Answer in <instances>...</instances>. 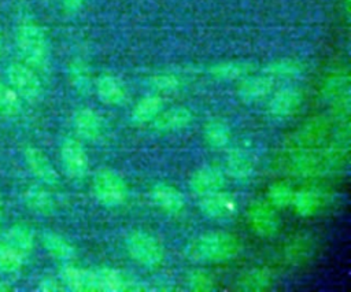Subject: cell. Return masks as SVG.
Masks as SVG:
<instances>
[{
    "mask_svg": "<svg viewBox=\"0 0 351 292\" xmlns=\"http://www.w3.org/2000/svg\"><path fill=\"white\" fill-rule=\"evenodd\" d=\"M239 251L236 237L226 232H207L188 247V256L196 263H218L233 258Z\"/></svg>",
    "mask_w": 351,
    "mask_h": 292,
    "instance_id": "cell-1",
    "label": "cell"
},
{
    "mask_svg": "<svg viewBox=\"0 0 351 292\" xmlns=\"http://www.w3.org/2000/svg\"><path fill=\"white\" fill-rule=\"evenodd\" d=\"M16 47L25 63L32 69L43 70L49 60V44L45 32L36 23H23L15 36Z\"/></svg>",
    "mask_w": 351,
    "mask_h": 292,
    "instance_id": "cell-2",
    "label": "cell"
},
{
    "mask_svg": "<svg viewBox=\"0 0 351 292\" xmlns=\"http://www.w3.org/2000/svg\"><path fill=\"white\" fill-rule=\"evenodd\" d=\"M125 245L129 256L141 266L156 267L165 259L162 243L149 232L134 229L128 233Z\"/></svg>",
    "mask_w": 351,
    "mask_h": 292,
    "instance_id": "cell-3",
    "label": "cell"
},
{
    "mask_svg": "<svg viewBox=\"0 0 351 292\" xmlns=\"http://www.w3.org/2000/svg\"><path fill=\"white\" fill-rule=\"evenodd\" d=\"M93 193L103 206L117 207L126 202L128 185L117 171L100 169L93 177Z\"/></svg>",
    "mask_w": 351,
    "mask_h": 292,
    "instance_id": "cell-4",
    "label": "cell"
},
{
    "mask_svg": "<svg viewBox=\"0 0 351 292\" xmlns=\"http://www.w3.org/2000/svg\"><path fill=\"white\" fill-rule=\"evenodd\" d=\"M7 75L11 88L18 93L19 97L29 101L40 97L43 90L41 81L30 66L26 63H11L7 69Z\"/></svg>",
    "mask_w": 351,
    "mask_h": 292,
    "instance_id": "cell-5",
    "label": "cell"
},
{
    "mask_svg": "<svg viewBox=\"0 0 351 292\" xmlns=\"http://www.w3.org/2000/svg\"><path fill=\"white\" fill-rule=\"evenodd\" d=\"M60 160L71 178H82L88 170V156L82 144L75 138H64L60 145Z\"/></svg>",
    "mask_w": 351,
    "mask_h": 292,
    "instance_id": "cell-6",
    "label": "cell"
},
{
    "mask_svg": "<svg viewBox=\"0 0 351 292\" xmlns=\"http://www.w3.org/2000/svg\"><path fill=\"white\" fill-rule=\"evenodd\" d=\"M26 165L32 174L44 182L45 185H56L59 182V174L48 156L37 147H26L23 151Z\"/></svg>",
    "mask_w": 351,
    "mask_h": 292,
    "instance_id": "cell-7",
    "label": "cell"
},
{
    "mask_svg": "<svg viewBox=\"0 0 351 292\" xmlns=\"http://www.w3.org/2000/svg\"><path fill=\"white\" fill-rule=\"evenodd\" d=\"M223 185H225L223 173L219 169L213 166L197 169L189 180V186L192 192L199 197H204L207 195L219 192L223 189Z\"/></svg>",
    "mask_w": 351,
    "mask_h": 292,
    "instance_id": "cell-8",
    "label": "cell"
},
{
    "mask_svg": "<svg viewBox=\"0 0 351 292\" xmlns=\"http://www.w3.org/2000/svg\"><path fill=\"white\" fill-rule=\"evenodd\" d=\"M200 210L202 212L211 218V219H217V221H223V219H229L234 215L236 212V202L234 199L228 195L226 192L219 191L211 195H207L204 197H200Z\"/></svg>",
    "mask_w": 351,
    "mask_h": 292,
    "instance_id": "cell-9",
    "label": "cell"
},
{
    "mask_svg": "<svg viewBox=\"0 0 351 292\" xmlns=\"http://www.w3.org/2000/svg\"><path fill=\"white\" fill-rule=\"evenodd\" d=\"M60 281L64 287H67L71 291H78V292L99 291L96 270L66 265L60 270Z\"/></svg>",
    "mask_w": 351,
    "mask_h": 292,
    "instance_id": "cell-10",
    "label": "cell"
},
{
    "mask_svg": "<svg viewBox=\"0 0 351 292\" xmlns=\"http://www.w3.org/2000/svg\"><path fill=\"white\" fill-rule=\"evenodd\" d=\"M73 123L77 134L89 141H95L101 137L104 130L101 117L90 108H81L75 111L73 117Z\"/></svg>",
    "mask_w": 351,
    "mask_h": 292,
    "instance_id": "cell-11",
    "label": "cell"
},
{
    "mask_svg": "<svg viewBox=\"0 0 351 292\" xmlns=\"http://www.w3.org/2000/svg\"><path fill=\"white\" fill-rule=\"evenodd\" d=\"M151 197L162 211L169 214H178L184 208L182 193L170 184H155L151 189Z\"/></svg>",
    "mask_w": 351,
    "mask_h": 292,
    "instance_id": "cell-12",
    "label": "cell"
},
{
    "mask_svg": "<svg viewBox=\"0 0 351 292\" xmlns=\"http://www.w3.org/2000/svg\"><path fill=\"white\" fill-rule=\"evenodd\" d=\"M152 122L158 132H178L189 126L192 122V112L185 107H173L163 112L160 111Z\"/></svg>",
    "mask_w": 351,
    "mask_h": 292,
    "instance_id": "cell-13",
    "label": "cell"
},
{
    "mask_svg": "<svg viewBox=\"0 0 351 292\" xmlns=\"http://www.w3.org/2000/svg\"><path fill=\"white\" fill-rule=\"evenodd\" d=\"M273 86L271 77L269 75H247L241 80L237 93L241 100L247 103H254L265 99Z\"/></svg>",
    "mask_w": 351,
    "mask_h": 292,
    "instance_id": "cell-14",
    "label": "cell"
},
{
    "mask_svg": "<svg viewBox=\"0 0 351 292\" xmlns=\"http://www.w3.org/2000/svg\"><path fill=\"white\" fill-rule=\"evenodd\" d=\"M96 92L101 101L118 106L126 100L125 84L112 74H103L96 80Z\"/></svg>",
    "mask_w": 351,
    "mask_h": 292,
    "instance_id": "cell-15",
    "label": "cell"
},
{
    "mask_svg": "<svg viewBox=\"0 0 351 292\" xmlns=\"http://www.w3.org/2000/svg\"><path fill=\"white\" fill-rule=\"evenodd\" d=\"M302 103L300 93L293 88H284L277 90L269 101V111L276 117H289Z\"/></svg>",
    "mask_w": 351,
    "mask_h": 292,
    "instance_id": "cell-16",
    "label": "cell"
},
{
    "mask_svg": "<svg viewBox=\"0 0 351 292\" xmlns=\"http://www.w3.org/2000/svg\"><path fill=\"white\" fill-rule=\"evenodd\" d=\"M41 241L47 252L62 262H67L74 258L75 250L74 245L62 234L52 232V230H45L41 234Z\"/></svg>",
    "mask_w": 351,
    "mask_h": 292,
    "instance_id": "cell-17",
    "label": "cell"
},
{
    "mask_svg": "<svg viewBox=\"0 0 351 292\" xmlns=\"http://www.w3.org/2000/svg\"><path fill=\"white\" fill-rule=\"evenodd\" d=\"M23 200L32 211L41 215H49L55 210V200L52 195L40 185L27 186L23 192Z\"/></svg>",
    "mask_w": 351,
    "mask_h": 292,
    "instance_id": "cell-18",
    "label": "cell"
},
{
    "mask_svg": "<svg viewBox=\"0 0 351 292\" xmlns=\"http://www.w3.org/2000/svg\"><path fill=\"white\" fill-rule=\"evenodd\" d=\"M97 289L99 291H129L133 289L132 280L117 269L103 267L96 270Z\"/></svg>",
    "mask_w": 351,
    "mask_h": 292,
    "instance_id": "cell-19",
    "label": "cell"
},
{
    "mask_svg": "<svg viewBox=\"0 0 351 292\" xmlns=\"http://www.w3.org/2000/svg\"><path fill=\"white\" fill-rule=\"evenodd\" d=\"M250 223L256 233L262 236H270L277 230L278 219L276 217V212L269 206L258 204L251 208Z\"/></svg>",
    "mask_w": 351,
    "mask_h": 292,
    "instance_id": "cell-20",
    "label": "cell"
},
{
    "mask_svg": "<svg viewBox=\"0 0 351 292\" xmlns=\"http://www.w3.org/2000/svg\"><path fill=\"white\" fill-rule=\"evenodd\" d=\"M226 173L236 180H247L255 171V165L251 156L243 151H233L225 162Z\"/></svg>",
    "mask_w": 351,
    "mask_h": 292,
    "instance_id": "cell-21",
    "label": "cell"
},
{
    "mask_svg": "<svg viewBox=\"0 0 351 292\" xmlns=\"http://www.w3.org/2000/svg\"><path fill=\"white\" fill-rule=\"evenodd\" d=\"M254 64L250 62H222L217 63L210 69L213 77L218 80H243L244 77L250 75L254 71Z\"/></svg>",
    "mask_w": 351,
    "mask_h": 292,
    "instance_id": "cell-22",
    "label": "cell"
},
{
    "mask_svg": "<svg viewBox=\"0 0 351 292\" xmlns=\"http://www.w3.org/2000/svg\"><path fill=\"white\" fill-rule=\"evenodd\" d=\"M5 241L25 258L30 255L34 248V234L32 229L25 225L11 226L5 233Z\"/></svg>",
    "mask_w": 351,
    "mask_h": 292,
    "instance_id": "cell-23",
    "label": "cell"
},
{
    "mask_svg": "<svg viewBox=\"0 0 351 292\" xmlns=\"http://www.w3.org/2000/svg\"><path fill=\"white\" fill-rule=\"evenodd\" d=\"M162 111V99L156 95H148L140 99L132 111V119L137 123L152 122Z\"/></svg>",
    "mask_w": 351,
    "mask_h": 292,
    "instance_id": "cell-24",
    "label": "cell"
},
{
    "mask_svg": "<svg viewBox=\"0 0 351 292\" xmlns=\"http://www.w3.org/2000/svg\"><path fill=\"white\" fill-rule=\"evenodd\" d=\"M295 207V211L302 217H311L318 211L319 207V196L317 192L303 189L299 192H293V197L291 202Z\"/></svg>",
    "mask_w": 351,
    "mask_h": 292,
    "instance_id": "cell-25",
    "label": "cell"
},
{
    "mask_svg": "<svg viewBox=\"0 0 351 292\" xmlns=\"http://www.w3.org/2000/svg\"><path fill=\"white\" fill-rule=\"evenodd\" d=\"M25 256L11 247L5 240H0V270L5 273H15L21 270Z\"/></svg>",
    "mask_w": 351,
    "mask_h": 292,
    "instance_id": "cell-26",
    "label": "cell"
},
{
    "mask_svg": "<svg viewBox=\"0 0 351 292\" xmlns=\"http://www.w3.org/2000/svg\"><path fill=\"white\" fill-rule=\"evenodd\" d=\"M204 138L214 148H222L230 141V130L221 121H213L204 127Z\"/></svg>",
    "mask_w": 351,
    "mask_h": 292,
    "instance_id": "cell-27",
    "label": "cell"
},
{
    "mask_svg": "<svg viewBox=\"0 0 351 292\" xmlns=\"http://www.w3.org/2000/svg\"><path fill=\"white\" fill-rule=\"evenodd\" d=\"M21 111V97L5 84L0 82V114L4 117H14Z\"/></svg>",
    "mask_w": 351,
    "mask_h": 292,
    "instance_id": "cell-28",
    "label": "cell"
},
{
    "mask_svg": "<svg viewBox=\"0 0 351 292\" xmlns=\"http://www.w3.org/2000/svg\"><path fill=\"white\" fill-rule=\"evenodd\" d=\"M302 70L300 64L296 60H291V59H281V60H276L273 63H270L266 69L267 75L271 77H292L299 74Z\"/></svg>",
    "mask_w": 351,
    "mask_h": 292,
    "instance_id": "cell-29",
    "label": "cell"
},
{
    "mask_svg": "<svg viewBox=\"0 0 351 292\" xmlns=\"http://www.w3.org/2000/svg\"><path fill=\"white\" fill-rule=\"evenodd\" d=\"M270 277L266 271L261 270V269H254L251 271H248L243 280V288L250 289V291H261V289H267L270 285Z\"/></svg>",
    "mask_w": 351,
    "mask_h": 292,
    "instance_id": "cell-30",
    "label": "cell"
},
{
    "mask_svg": "<svg viewBox=\"0 0 351 292\" xmlns=\"http://www.w3.org/2000/svg\"><path fill=\"white\" fill-rule=\"evenodd\" d=\"M70 80L71 84L80 89H88L89 84H90V78H89V71L85 67L84 63H81L80 60H75L71 66H70Z\"/></svg>",
    "mask_w": 351,
    "mask_h": 292,
    "instance_id": "cell-31",
    "label": "cell"
},
{
    "mask_svg": "<svg viewBox=\"0 0 351 292\" xmlns=\"http://www.w3.org/2000/svg\"><path fill=\"white\" fill-rule=\"evenodd\" d=\"M269 197H270V202L276 207H285V206L291 204L292 197H293V192L288 185L276 184L270 188Z\"/></svg>",
    "mask_w": 351,
    "mask_h": 292,
    "instance_id": "cell-32",
    "label": "cell"
},
{
    "mask_svg": "<svg viewBox=\"0 0 351 292\" xmlns=\"http://www.w3.org/2000/svg\"><path fill=\"white\" fill-rule=\"evenodd\" d=\"M151 86L160 92H170L180 86V80L177 75L170 73L158 74L151 78Z\"/></svg>",
    "mask_w": 351,
    "mask_h": 292,
    "instance_id": "cell-33",
    "label": "cell"
},
{
    "mask_svg": "<svg viewBox=\"0 0 351 292\" xmlns=\"http://www.w3.org/2000/svg\"><path fill=\"white\" fill-rule=\"evenodd\" d=\"M189 282H191L192 288L197 289V291H206V289L213 288V280L204 273H193L189 277Z\"/></svg>",
    "mask_w": 351,
    "mask_h": 292,
    "instance_id": "cell-34",
    "label": "cell"
},
{
    "mask_svg": "<svg viewBox=\"0 0 351 292\" xmlns=\"http://www.w3.org/2000/svg\"><path fill=\"white\" fill-rule=\"evenodd\" d=\"M38 288L45 292H56V291H62L64 288V285L62 284L60 280H56L53 277H45L41 280Z\"/></svg>",
    "mask_w": 351,
    "mask_h": 292,
    "instance_id": "cell-35",
    "label": "cell"
},
{
    "mask_svg": "<svg viewBox=\"0 0 351 292\" xmlns=\"http://www.w3.org/2000/svg\"><path fill=\"white\" fill-rule=\"evenodd\" d=\"M85 0H63V7L67 12H75L84 5Z\"/></svg>",
    "mask_w": 351,
    "mask_h": 292,
    "instance_id": "cell-36",
    "label": "cell"
},
{
    "mask_svg": "<svg viewBox=\"0 0 351 292\" xmlns=\"http://www.w3.org/2000/svg\"><path fill=\"white\" fill-rule=\"evenodd\" d=\"M1 212H3V204H1V199H0V218H1Z\"/></svg>",
    "mask_w": 351,
    "mask_h": 292,
    "instance_id": "cell-37",
    "label": "cell"
},
{
    "mask_svg": "<svg viewBox=\"0 0 351 292\" xmlns=\"http://www.w3.org/2000/svg\"><path fill=\"white\" fill-rule=\"evenodd\" d=\"M1 49H3V42H1V36H0V55H1Z\"/></svg>",
    "mask_w": 351,
    "mask_h": 292,
    "instance_id": "cell-38",
    "label": "cell"
}]
</instances>
